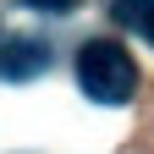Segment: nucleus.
Listing matches in <instances>:
<instances>
[{"mask_svg":"<svg viewBox=\"0 0 154 154\" xmlns=\"http://www.w3.org/2000/svg\"><path fill=\"white\" fill-rule=\"evenodd\" d=\"M22 6H33V11H50V17H66V11H77V0H22Z\"/></svg>","mask_w":154,"mask_h":154,"instance_id":"20e7f679","label":"nucleus"},{"mask_svg":"<svg viewBox=\"0 0 154 154\" xmlns=\"http://www.w3.org/2000/svg\"><path fill=\"white\" fill-rule=\"evenodd\" d=\"M50 72V44L33 33H11L0 38V83H33Z\"/></svg>","mask_w":154,"mask_h":154,"instance_id":"f03ea898","label":"nucleus"},{"mask_svg":"<svg viewBox=\"0 0 154 154\" xmlns=\"http://www.w3.org/2000/svg\"><path fill=\"white\" fill-rule=\"evenodd\" d=\"M77 88L94 105H127L132 88H138V66L116 38H88L77 50Z\"/></svg>","mask_w":154,"mask_h":154,"instance_id":"f257e3e1","label":"nucleus"},{"mask_svg":"<svg viewBox=\"0 0 154 154\" xmlns=\"http://www.w3.org/2000/svg\"><path fill=\"white\" fill-rule=\"evenodd\" d=\"M116 22L154 44V0H116Z\"/></svg>","mask_w":154,"mask_h":154,"instance_id":"7ed1b4c3","label":"nucleus"}]
</instances>
